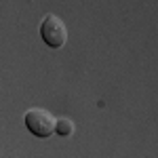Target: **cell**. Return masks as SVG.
I'll list each match as a JSON object with an SVG mask.
<instances>
[{
	"label": "cell",
	"instance_id": "3",
	"mask_svg": "<svg viewBox=\"0 0 158 158\" xmlns=\"http://www.w3.org/2000/svg\"><path fill=\"white\" fill-rule=\"evenodd\" d=\"M55 135H59V137L74 135V122L70 118H57V122H55Z\"/></svg>",
	"mask_w": 158,
	"mask_h": 158
},
{
	"label": "cell",
	"instance_id": "2",
	"mask_svg": "<svg viewBox=\"0 0 158 158\" xmlns=\"http://www.w3.org/2000/svg\"><path fill=\"white\" fill-rule=\"evenodd\" d=\"M40 38L49 49H61L68 42V27L55 13H47L40 21Z\"/></svg>",
	"mask_w": 158,
	"mask_h": 158
},
{
	"label": "cell",
	"instance_id": "1",
	"mask_svg": "<svg viewBox=\"0 0 158 158\" xmlns=\"http://www.w3.org/2000/svg\"><path fill=\"white\" fill-rule=\"evenodd\" d=\"M55 122H57V118L49 110H42V108H32L23 114L25 129L34 137H40V139H49L55 135Z\"/></svg>",
	"mask_w": 158,
	"mask_h": 158
}]
</instances>
